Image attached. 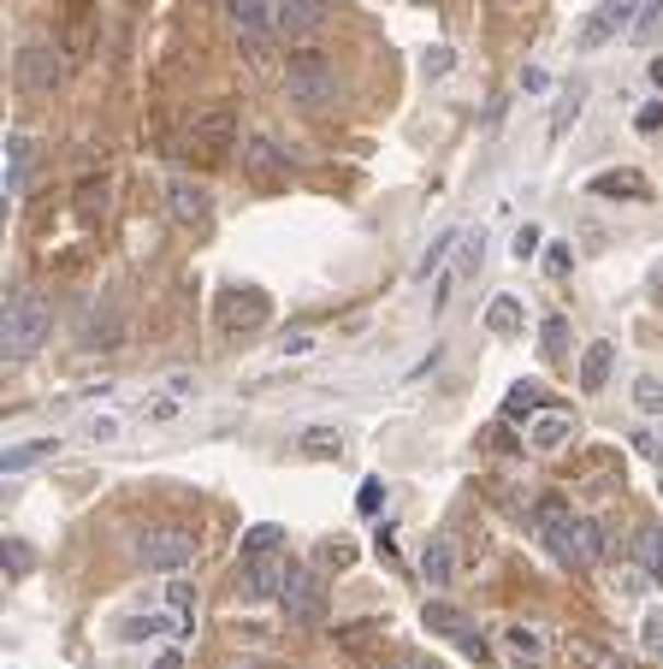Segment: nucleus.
Masks as SVG:
<instances>
[{
  "label": "nucleus",
  "instance_id": "nucleus-1",
  "mask_svg": "<svg viewBox=\"0 0 663 669\" xmlns=\"http://www.w3.org/2000/svg\"><path fill=\"white\" fill-rule=\"evenodd\" d=\"M539 533H545V545H551V557L563 563V569H593V563H604L598 521L574 516V510H563V504H545L539 510Z\"/></svg>",
  "mask_w": 663,
  "mask_h": 669
},
{
  "label": "nucleus",
  "instance_id": "nucleus-2",
  "mask_svg": "<svg viewBox=\"0 0 663 669\" xmlns=\"http://www.w3.org/2000/svg\"><path fill=\"white\" fill-rule=\"evenodd\" d=\"M48 338H54V314H48V302H42V290H12L7 314H0V356L31 361Z\"/></svg>",
  "mask_w": 663,
  "mask_h": 669
},
{
  "label": "nucleus",
  "instance_id": "nucleus-3",
  "mask_svg": "<svg viewBox=\"0 0 663 669\" xmlns=\"http://www.w3.org/2000/svg\"><path fill=\"white\" fill-rule=\"evenodd\" d=\"M285 90H290V101H302V107H332L338 71L320 48H297V54H285Z\"/></svg>",
  "mask_w": 663,
  "mask_h": 669
},
{
  "label": "nucleus",
  "instance_id": "nucleus-4",
  "mask_svg": "<svg viewBox=\"0 0 663 669\" xmlns=\"http://www.w3.org/2000/svg\"><path fill=\"white\" fill-rule=\"evenodd\" d=\"M137 563L142 569H155V575H179V569H190L196 563V540H190L184 528H142L137 533Z\"/></svg>",
  "mask_w": 663,
  "mask_h": 669
},
{
  "label": "nucleus",
  "instance_id": "nucleus-5",
  "mask_svg": "<svg viewBox=\"0 0 663 669\" xmlns=\"http://www.w3.org/2000/svg\"><path fill=\"white\" fill-rule=\"evenodd\" d=\"M278 604H285L290 622H327V575L308 569V563H290L285 587H278Z\"/></svg>",
  "mask_w": 663,
  "mask_h": 669
},
{
  "label": "nucleus",
  "instance_id": "nucleus-6",
  "mask_svg": "<svg viewBox=\"0 0 663 669\" xmlns=\"http://www.w3.org/2000/svg\"><path fill=\"white\" fill-rule=\"evenodd\" d=\"M12 78H19L24 95H54V90L66 83L60 48H48V42H24L19 60H12Z\"/></svg>",
  "mask_w": 663,
  "mask_h": 669
},
{
  "label": "nucleus",
  "instance_id": "nucleus-7",
  "mask_svg": "<svg viewBox=\"0 0 663 669\" xmlns=\"http://www.w3.org/2000/svg\"><path fill=\"white\" fill-rule=\"evenodd\" d=\"M628 24H633V0H598V7L581 19V31H574V48H581V54H598L604 42L622 36Z\"/></svg>",
  "mask_w": 663,
  "mask_h": 669
},
{
  "label": "nucleus",
  "instance_id": "nucleus-8",
  "mask_svg": "<svg viewBox=\"0 0 663 669\" xmlns=\"http://www.w3.org/2000/svg\"><path fill=\"white\" fill-rule=\"evenodd\" d=\"M327 24V0H273V31L285 42H302Z\"/></svg>",
  "mask_w": 663,
  "mask_h": 669
},
{
  "label": "nucleus",
  "instance_id": "nucleus-9",
  "mask_svg": "<svg viewBox=\"0 0 663 669\" xmlns=\"http://www.w3.org/2000/svg\"><path fill=\"white\" fill-rule=\"evenodd\" d=\"M231 137H238V119H231L226 101H214V107H202L196 119H190V142H196V149H208V154H226Z\"/></svg>",
  "mask_w": 663,
  "mask_h": 669
},
{
  "label": "nucleus",
  "instance_id": "nucleus-10",
  "mask_svg": "<svg viewBox=\"0 0 663 669\" xmlns=\"http://www.w3.org/2000/svg\"><path fill=\"white\" fill-rule=\"evenodd\" d=\"M285 575H290L285 551H273V557H249V563H243L238 587H243V599H249V604H255V599H278V587H285Z\"/></svg>",
  "mask_w": 663,
  "mask_h": 669
},
{
  "label": "nucleus",
  "instance_id": "nucleus-11",
  "mask_svg": "<svg viewBox=\"0 0 663 669\" xmlns=\"http://www.w3.org/2000/svg\"><path fill=\"white\" fill-rule=\"evenodd\" d=\"M167 208H172V220H179V226H202V220L214 214L208 184H196V178H172V184H167Z\"/></svg>",
  "mask_w": 663,
  "mask_h": 669
},
{
  "label": "nucleus",
  "instance_id": "nucleus-12",
  "mask_svg": "<svg viewBox=\"0 0 663 669\" xmlns=\"http://www.w3.org/2000/svg\"><path fill=\"white\" fill-rule=\"evenodd\" d=\"M231 19V31H238V42H261L273 31V0H219Z\"/></svg>",
  "mask_w": 663,
  "mask_h": 669
},
{
  "label": "nucleus",
  "instance_id": "nucleus-13",
  "mask_svg": "<svg viewBox=\"0 0 663 669\" xmlns=\"http://www.w3.org/2000/svg\"><path fill=\"white\" fill-rule=\"evenodd\" d=\"M421 580L433 592L456 580V540H450V533H433V540H426V551H421Z\"/></svg>",
  "mask_w": 663,
  "mask_h": 669
},
{
  "label": "nucleus",
  "instance_id": "nucleus-14",
  "mask_svg": "<svg viewBox=\"0 0 663 669\" xmlns=\"http://www.w3.org/2000/svg\"><path fill=\"white\" fill-rule=\"evenodd\" d=\"M610 368H616V344L610 338H593L581 356V391H604L610 385Z\"/></svg>",
  "mask_w": 663,
  "mask_h": 669
},
{
  "label": "nucleus",
  "instance_id": "nucleus-15",
  "mask_svg": "<svg viewBox=\"0 0 663 669\" xmlns=\"http://www.w3.org/2000/svg\"><path fill=\"white\" fill-rule=\"evenodd\" d=\"M426 628L445 634V639H462L468 651H480V634H468V616L456 604H426Z\"/></svg>",
  "mask_w": 663,
  "mask_h": 669
},
{
  "label": "nucleus",
  "instance_id": "nucleus-16",
  "mask_svg": "<svg viewBox=\"0 0 663 669\" xmlns=\"http://www.w3.org/2000/svg\"><path fill=\"white\" fill-rule=\"evenodd\" d=\"M569 664H581V669H628V658H616L610 646H598V639H586V634H569Z\"/></svg>",
  "mask_w": 663,
  "mask_h": 669
},
{
  "label": "nucleus",
  "instance_id": "nucleus-17",
  "mask_svg": "<svg viewBox=\"0 0 663 669\" xmlns=\"http://www.w3.org/2000/svg\"><path fill=\"white\" fill-rule=\"evenodd\" d=\"M569 415H539L534 427H527V450H539V457H551V450L569 445Z\"/></svg>",
  "mask_w": 663,
  "mask_h": 669
},
{
  "label": "nucleus",
  "instance_id": "nucleus-18",
  "mask_svg": "<svg viewBox=\"0 0 663 669\" xmlns=\"http://www.w3.org/2000/svg\"><path fill=\"white\" fill-rule=\"evenodd\" d=\"M184 622L172 616V610H155V616H130L119 622V639H160V634H179Z\"/></svg>",
  "mask_w": 663,
  "mask_h": 669
},
{
  "label": "nucleus",
  "instance_id": "nucleus-19",
  "mask_svg": "<svg viewBox=\"0 0 663 669\" xmlns=\"http://www.w3.org/2000/svg\"><path fill=\"white\" fill-rule=\"evenodd\" d=\"M586 191H593V196H628V201H645V191H652V184H645L640 172H604V178H593Z\"/></svg>",
  "mask_w": 663,
  "mask_h": 669
},
{
  "label": "nucleus",
  "instance_id": "nucleus-20",
  "mask_svg": "<svg viewBox=\"0 0 663 669\" xmlns=\"http://www.w3.org/2000/svg\"><path fill=\"white\" fill-rule=\"evenodd\" d=\"M302 457L338 462V457H344V432H338V427H308V432H302Z\"/></svg>",
  "mask_w": 663,
  "mask_h": 669
},
{
  "label": "nucleus",
  "instance_id": "nucleus-21",
  "mask_svg": "<svg viewBox=\"0 0 663 669\" xmlns=\"http://www.w3.org/2000/svg\"><path fill=\"white\" fill-rule=\"evenodd\" d=\"M24 166H31V137L12 130V137H7V196L24 191Z\"/></svg>",
  "mask_w": 663,
  "mask_h": 669
},
{
  "label": "nucleus",
  "instance_id": "nucleus-22",
  "mask_svg": "<svg viewBox=\"0 0 663 669\" xmlns=\"http://www.w3.org/2000/svg\"><path fill=\"white\" fill-rule=\"evenodd\" d=\"M504 646L515 651V658H527V664H545V634L527 628V622H510V628H504Z\"/></svg>",
  "mask_w": 663,
  "mask_h": 669
},
{
  "label": "nucleus",
  "instance_id": "nucleus-23",
  "mask_svg": "<svg viewBox=\"0 0 663 669\" xmlns=\"http://www.w3.org/2000/svg\"><path fill=\"white\" fill-rule=\"evenodd\" d=\"M522 302H515V297H498L492 302V309H485V332H492V338H510V332H522Z\"/></svg>",
  "mask_w": 663,
  "mask_h": 669
},
{
  "label": "nucleus",
  "instance_id": "nucleus-24",
  "mask_svg": "<svg viewBox=\"0 0 663 669\" xmlns=\"http://www.w3.org/2000/svg\"><path fill=\"white\" fill-rule=\"evenodd\" d=\"M273 551H285V528L261 521V528H249V533H243V563H249V557H273Z\"/></svg>",
  "mask_w": 663,
  "mask_h": 669
},
{
  "label": "nucleus",
  "instance_id": "nucleus-25",
  "mask_svg": "<svg viewBox=\"0 0 663 669\" xmlns=\"http://www.w3.org/2000/svg\"><path fill=\"white\" fill-rule=\"evenodd\" d=\"M167 610L184 622V628H190V622H196V587H190L184 575H172V580H167Z\"/></svg>",
  "mask_w": 663,
  "mask_h": 669
},
{
  "label": "nucleus",
  "instance_id": "nucleus-26",
  "mask_svg": "<svg viewBox=\"0 0 663 669\" xmlns=\"http://www.w3.org/2000/svg\"><path fill=\"white\" fill-rule=\"evenodd\" d=\"M83 344H90V350H113V344H119V314H90Z\"/></svg>",
  "mask_w": 663,
  "mask_h": 669
},
{
  "label": "nucleus",
  "instance_id": "nucleus-27",
  "mask_svg": "<svg viewBox=\"0 0 663 669\" xmlns=\"http://www.w3.org/2000/svg\"><path fill=\"white\" fill-rule=\"evenodd\" d=\"M60 450V439H36V445H19V450H7V474H24L31 462H42V457H54Z\"/></svg>",
  "mask_w": 663,
  "mask_h": 669
},
{
  "label": "nucleus",
  "instance_id": "nucleus-28",
  "mask_svg": "<svg viewBox=\"0 0 663 669\" xmlns=\"http://www.w3.org/2000/svg\"><path fill=\"white\" fill-rule=\"evenodd\" d=\"M450 243H462L456 231H438L433 238V250L421 255V267H415V279H433V267H445V255H450Z\"/></svg>",
  "mask_w": 663,
  "mask_h": 669
},
{
  "label": "nucleus",
  "instance_id": "nucleus-29",
  "mask_svg": "<svg viewBox=\"0 0 663 669\" xmlns=\"http://www.w3.org/2000/svg\"><path fill=\"white\" fill-rule=\"evenodd\" d=\"M633 551H640V563L645 569H663V528H640V540H633Z\"/></svg>",
  "mask_w": 663,
  "mask_h": 669
},
{
  "label": "nucleus",
  "instance_id": "nucleus-30",
  "mask_svg": "<svg viewBox=\"0 0 663 669\" xmlns=\"http://www.w3.org/2000/svg\"><path fill=\"white\" fill-rule=\"evenodd\" d=\"M574 113H581V90H563V95H557V113H551V137H563Z\"/></svg>",
  "mask_w": 663,
  "mask_h": 669
},
{
  "label": "nucleus",
  "instance_id": "nucleus-31",
  "mask_svg": "<svg viewBox=\"0 0 663 669\" xmlns=\"http://www.w3.org/2000/svg\"><path fill=\"white\" fill-rule=\"evenodd\" d=\"M633 403H640L645 415H663V385L658 380H633Z\"/></svg>",
  "mask_w": 663,
  "mask_h": 669
},
{
  "label": "nucleus",
  "instance_id": "nucleus-32",
  "mask_svg": "<svg viewBox=\"0 0 663 669\" xmlns=\"http://www.w3.org/2000/svg\"><path fill=\"white\" fill-rule=\"evenodd\" d=\"M628 439H633V450H640V457H652V462H663V432H658V427H633Z\"/></svg>",
  "mask_w": 663,
  "mask_h": 669
},
{
  "label": "nucleus",
  "instance_id": "nucleus-33",
  "mask_svg": "<svg viewBox=\"0 0 663 669\" xmlns=\"http://www.w3.org/2000/svg\"><path fill=\"white\" fill-rule=\"evenodd\" d=\"M278 160H285V154H278L267 137H255V142H249V166H255V172H273Z\"/></svg>",
  "mask_w": 663,
  "mask_h": 669
},
{
  "label": "nucleus",
  "instance_id": "nucleus-34",
  "mask_svg": "<svg viewBox=\"0 0 663 669\" xmlns=\"http://www.w3.org/2000/svg\"><path fill=\"white\" fill-rule=\"evenodd\" d=\"M90 439H119V415H90Z\"/></svg>",
  "mask_w": 663,
  "mask_h": 669
},
{
  "label": "nucleus",
  "instance_id": "nucleus-35",
  "mask_svg": "<svg viewBox=\"0 0 663 669\" xmlns=\"http://www.w3.org/2000/svg\"><path fill=\"white\" fill-rule=\"evenodd\" d=\"M563 338H569L563 320H545V356H563Z\"/></svg>",
  "mask_w": 663,
  "mask_h": 669
},
{
  "label": "nucleus",
  "instance_id": "nucleus-36",
  "mask_svg": "<svg viewBox=\"0 0 663 669\" xmlns=\"http://www.w3.org/2000/svg\"><path fill=\"white\" fill-rule=\"evenodd\" d=\"M179 415V397H155V403H142V420H172Z\"/></svg>",
  "mask_w": 663,
  "mask_h": 669
},
{
  "label": "nucleus",
  "instance_id": "nucleus-37",
  "mask_svg": "<svg viewBox=\"0 0 663 669\" xmlns=\"http://www.w3.org/2000/svg\"><path fill=\"white\" fill-rule=\"evenodd\" d=\"M534 250H539V231H534V226H522V231H515V261H527Z\"/></svg>",
  "mask_w": 663,
  "mask_h": 669
},
{
  "label": "nucleus",
  "instance_id": "nucleus-38",
  "mask_svg": "<svg viewBox=\"0 0 663 669\" xmlns=\"http://www.w3.org/2000/svg\"><path fill=\"white\" fill-rule=\"evenodd\" d=\"M278 350H285V356H302V350H315V332H290V338L278 344Z\"/></svg>",
  "mask_w": 663,
  "mask_h": 669
},
{
  "label": "nucleus",
  "instance_id": "nucleus-39",
  "mask_svg": "<svg viewBox=\"0 0 663 669\" xmlns=\"http://www.w3.org/2000/svg\"><path fill=\"white\" fill-rule=\"evenodd\" d=\"M445 71H450V48H433L426 54V78H445Z\"/></svg>",
  "mask_w": 663,
  "mask_h": 669
},
{
  "label": "nucleus",
  "instance_id": "nucleus-40",
  "mask_svg": "<svg viewBox=\"0 0 663 669\" xmlns=\"http://www.w3.org/2000/svg\"><path fill=\"white\" fill-rule=\"evenodd\" d=\"M539 403V391H510V415H522V410H534Z\"/></svg>",
  "mask_w": 663,
  "mask_h": 669
},
{
  "label": "nucleus",
  "instance_id": "nucleus-41",
  "mask_svg": "<svg viewBox=\"0 0 663 669\" xmlns=\"http://www.w3.org/2000/svg\"><path fill=\"white\" fill-rule=\"evenodd\" d=\"M320 557H327V563H350V545L344 540H327V545H320Z\"/></svg>",
  "mask_w": 663,
  "mask_h": 669
},
{
  "label": "nucleus",
  "instance_id": "nucleus-42",
  "mask_svg": "<svg viewBox=\"0 0 663 669\" xmlns=\"http://www.w3.org/2000/svg\"><path fill=\"white\" fill-rule=\"evenodd\" d=\"M7 563L24 575V569H31V545H7Z\"/></svg>",
  "mask_w": 663,
  "mask_h": 669
},
{
  "label": "nucleus",
  "instance_id": "nucleus-43",
  "mask_svg": "<svg viewBox=\"0 0 663 669\" xmlns=\"http://www.w3.org/2000/svg\"><path fill=\"white\" fill-rule=\"evenodd\" d=\"M149 669H179V651H160V658H155Z\"/></svg>",
  "mask_w": 663,
  "mask_h": 669
},
{
  "label": "nucleus",
  "instance_id": "nucleus-44",
  "mask_svg": "<svg viewBox=\"0 0 663 669\" xmlns=\"http://www.w3.org/2000/svg\"><path fill=\"white\" fill-rule=\"evenodd\" d=\"M403 669H445V664H438V658H409Z\"/></svg>",
  "mask_w": 663,
  "mask_h": 669
},
{
  "label": "nucleus",
  "instance_id": "nucleus-45",
  "mask_svg": "<svg viewBox=\"0 0 663 669\" xmlns=\"http://www.w3.org/2000/svg\"><path fill=\"white\" fill-rule=\"evenodd\" d=\"M652 78H658V83H663V60H652Z\"/></svg>",
  "mask_w": 663,
  "mask_h": 669
},
{
  "label": "nucleus",
  "instance_id": "nucleus-46",
  "mask_svg": "<svg viewBox=\"0 0 663 669\" xmlns=\"http://www.w3.org/2000/svg\"><path fill=\"white\" fill-rule=\"evenodd\" d=\"M226 669H261V664H249V658H243V664H226Z\"/></svg>",
  "mask_w": 663,
  "mask_h": 669
},
{
  "label": "nucleus",
  "instance_id": "nucleus-47",
  "mask_svg": "<svg viewBox=\"0 0 663 669\" xmlns=\"http://www.w3.org/2000/svg\"><path fill=\"white\" fill-rule=\"evenodd\" d=\"M658 658H663V651H658Z\"/></svg>",
  "mask_w": 663,
  "mask_h": 669
}]
</instances>
